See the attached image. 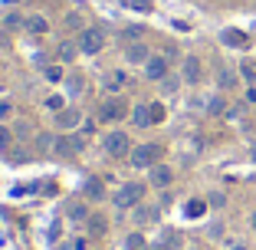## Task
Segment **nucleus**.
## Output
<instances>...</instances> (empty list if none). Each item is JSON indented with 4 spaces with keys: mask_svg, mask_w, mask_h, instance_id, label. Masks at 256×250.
Returning a JSON list of instances; mask_svg holds the SVG:
<instances>
[{
    "mask_svg": "<svg viewBox=\"0 0 256 250\" xmlns=\"http://www.w3.org/2000/svg\"><path fill=\"white\" fill-rule=\"evenodd\" d=\"M161 155H164V148H161L158 142H142L132 148V155H128V165L138 168V171H148V168H154L161 161Z\"/></svg>",
    "mask_w": 256,
    "mask_h": 250,
    "instance_id": "f257e3e1",
    "label": "nucleus"
},
{
    "mask_svg": "<svg viewBox=\"0 0 256 250\" xmlns=\"http://www.w3.org/2000/svg\"><path fill=\"white\" fill-rule=\"evenodd\" d=\"M144 191H148V184H142V181H125L112 194V204L118 207V211H135V207L144 201Z\"/></svg>",
    "mask_w": 256,
    "mask_h": 250,
    "instance_id": "f03ea898",
    "label": "nucleus"
},
{
    "mask_svg": "<svg viewBox=\"0 0 256 250\" xmlns=\"http://www.w3.org/2000/svg\"><path fill=\"white\" fill-rule=\"evenodd\" d=\"M102 148H106V155H112V158H128L135 145H132L128 132L112 129V132H106V138H102Z\"/></svg>",
    "mask_w": 256,
    "mask_h": 250,
    "instance_id": "7ed1b4c3",
    "label": "nucleus"
},
{
    "mask_svg": "<svg viewBox=\"0 0 256 250\" xmlns=\"http://www.w3.org/2000/svg\"><path fill=\"white\" fill-rule=\"evenodd\" d=\"M76 43H79V53L98 56L102 50H106V30H98V27H86V30L76 37Z\"/></svg>",
    "mask_w": 256,
    "mask_h": 250,
    "instance_id": "20e7f679",
    "label": "nucleus"
},
{
    "mask_svg": "<svg viewBox=\"0 0 256 250\" xmlns=\"http://www.w3.org/2000/svg\"><path fill=\"white\" fill-rule=\"evenodd\" d=\"M82 135H76V132H60V135H56V145H53V155L56 158H76V155L82 152Z\"/></svg>",
    "mask_w": 256,
    "mask_h": 250,
    "instance_id": "39448f33",
    "label": "nucleus"
},
{
    "mask_svg": "<svg viewBox=\"0 0 256 250\" xmlns=\"http://www.w3.org/2000/svg\"><path fill=\"white\" fill-rule=\"evenodd\" d=\"M125 115H132V109H128L118 96L106 99V102H102V109H98V119H102V122H122Z\"/></svg>",
    "mask_w": 256,
    "mask_h": 250,
    "instance_id": "423d86ee",
    "label": "nucleus"
},
{
    "mask_svg": "<svg viewBox=\"0 0 256 250\" xmlns=\"http://www.w3.org/2000/svg\"><path fill=\"white\" fill-rule=\"evenodd\" d=\"M181 79L188 86H197L204 79V63H200V56L190 53V56H184V60H181Z\"/></svg>",
    "mask_w": 256,
    "mask_h": 250,
    "instance_id": "0eeeda50",
    "label": "nucleus"
},
{
    "mask_svg": "<svg viewBox=\"0 0 256 250\" xmlns=\"http://www.w3.org/2000/svg\"><path fill=\"white\" fill-rule=\"evenodd\" d=\"M79 125H82V112H79L76 106H66V109L56 112V129L60 132H76Z\"/></svg>",
    "mask_w": 256,
    "mask_h": 250,
    "instance_id": "6e6552de",
    "label": "nucleus"
},
{
    "mask_svg": "<svg viewBox=\"0 0 256 250\" xmlns=\"http://www.w3.org/2000/svg\"><path fill=\"white\" fill-rule=\"evenodd\" d=\"M168 73H171V63H168V56H164V53H161V56L154 53L148 63H144V76H148L151 83H161Z\"/></svg>",
    "mask_w": 256,
    "mask_h": 250,
    "instance_id": "1a4fd4ad",
    "label": "nucleus"
},
{
    "mask_svg": "<svg viewBox=\"0 0 256 250\" xmlns=\"http://www.w3.org/2000/svg\"><path fill=\"white\" fill-rule=\"evenodd\" d=\"M174 181V168L164 165V161H158L154 168H148V184L151 188H171Z\"/></svg>",
    "mask_w": 256,
    "mask_h": 250,
    "instance_id": "9d476101",
    "label": "nucleus"
},
{
    "mask_svg": "<svg viewBox=\"0 0 256 250\" xmlns=\"http://www.w3.org/2000/svg\"><path fill=\"white\" fill-rule=\"evenodd\" d=\"M151 56H154V53H151L142 40H132V43L125 46V63H132V66H144Z\"/></svg>",
    "mask_w": 256,
    "mask_h": 250,
    "instance_id": "9b49d317",
    "label": "nucleus"
},
{
    "mask_svg": "<svg viewBox=\"0 0 256 250\" xmlns=\"http://www.w3.org/2000/svg\"><path fill=\"white\" fill-rule=\"evenodd\" d=\"M132 217H135L138 227H144V224H154V220L161 217V207L158 204H144V201H142V204L132 211Z\"/></svg>",
    "mask_w": 256,
    "mask_h": 250,
    "instance_id": "f8f14e48",
    "label": "nucleus"
},
{
    "mask_svg": "<svg viewBox=\"0 0 256 250\" xmlns=\"http://www.w3.org/2000/svg\"><path fill=\"white\" fill-rule=\"evenodd\" d=\"M132 125L135 129H148V125H154V119H151V102H138V106H132Z\"/></svg>",
    "mask_w": 256,
    "mask_h": 250,
    "instance_id": "ddd939ff",
    "label": "nucleus"
},
{
    "mask_svg": "<svg viewBox=\"0 0 256 250\" xmlns=\"http://www.w3.org/2000/svg\"><path fill=\"white\" fill-rule=\"evenodd\" d=\"M86 234L89 237H106L108 234V217L98 214V211H92L89 217H86Z\"/></svg>",
    "mask_w": 256,
    "mask_h": 250,
    "instance_id": "4468645a",
    "label": "nucleus"
},
{
    "mask_svg": "<svg viewBox=\"0 0 256 250\" xmlns=\"http://www.w3.org/2000/svg\"><path fill=\"white\" fill-rule=\"evenodd\" d=\"M82 197L86 201H106V181H102V178H86Z\"/></svg>",
    "mask_w": 256,
    "mask_h": 250,
    "instance_id": "2eb2a0df",
    "label": "nucleus"
},
{
    "mask_svg": "<svg viewBox=\"0 0 256 250\" xmlns=\"http://www.w3.org/2000/svg\"><path fill=\"white\" fill-rule=\"evenodd\" d=\"M26 33H33V37H46V33H50V20H46L43 14H30V17H26Z\"/></svg>",
    "mask_w": 256,
    "mask_h": 250,
    "instance_id": "dca6fc26",
    "label": "nucleus"
},
{
    "mask_svg": "<svg viewBox=\"0 0 256 250\" xmlns=\"http://www.w3.org/2000/svg\"><path fill=\"white\" fill-rule=\"evenodd\" d=\"M89 204H86V197H82V201H69V204H66V217L69 220H82V224H86V217H89Z\"/></svg>",
    "mask_w": 256,
    "mask_h": 250,
    "instance_id": "f3484780",
    "label": "nucleus"
},
{
    "mask_svg": "<svg viewBox=\"0 0 256 250\" xmlns=\"http://www.w3.org/2000/svg\"><path fill=\"white\" fill-rule=\"evenodd\" d=\"M76 56H79V43H76V40H62L60 50H56V60L60 63H72Z\"/></svg>",
    "mask_w": 256,
    "mask_h": 250,
    "instance_id": "a211bd4d",
    "label": "nucleus"
},
{
    "mask_svg": "<svg viewBox=\"0 0 256 250\" xmlns=\"http://www.w3.org/2000/svg\"><path fill=\"white\" fill-rule=\"evenodd\" d=\"M4 27H7V30H26V17H23L20 10H7V14H4Z\"/></svg>",
    "mask_w": 256,
    "mask_h": 250,
    "instance_id": "6ab92c4d",
    "label": "nucleus"
},
{
    "mask_svg": "<svg viewBox=\"0 0 256 250\" xmlns=\"http://www.w3.org/2000/svg\"><path fill=\"white\" fill-rule=\"evenodd\" d=\"M43 79H46V83H62L66 73H62L60 63H46V66H43Z\"/></svg>",
    "mask_w": 256,
    "mask_h": 250,
    "instance_id": "aec40b11",
    "label": "nucleus"
},
{
    "mask_svg": "<svg viewBox=\"0 0 256 250\" xmlns=\"http://www.w3.org/2000/svg\"><path fill=\"white\" fill-rule=\"evenodd\" d=\"M220 40H224V46H236V50L246 46V37H243L240 30H224V33H220Z\"/></svg>",
    "mask_w": 256,
    "mask_h": 250,
    "instance_id": "412c9836",
    "label": "nucleus"
},
{
    "mask_svg": "<svg viewBox=\"0 0 256 250\" xmlns=\"http://www.w3.org/2000/svg\"><path fill=\"white\" fill-rule=\"evenodd\" d=\"M62 23H66V30H76V33H82V30H86V20H82V14H79V10H69Z\"/></svg>",
    "mask_w": 256,
    "mask_h": 250,
    "instance_id": "4be33fe9",
    "label": "nucleus"
},
{
    "mask_svg": "<svg viewBox=\"0 0 256 250\" xmlns=\"http://www.w3.org/2000/svg\"><path fill=\"white\" fill-rule=\"evenodd\" d=\"M181 83H184L181 76H171V73H168V76L161 79L158 86H161V92H164V96H174V92H178V86H181Z\"/></svg>",
    "mask_w": 256,
    "mask_h": 250,
    "instance_id": "5701e85b",
    "label": "nucleus"
},
{
    "mask_svg": "<svg viewBox=\"0 0 256 250\" xmlns=\"http://www.w3.org/2000/svg\"><path fill=\"white\" fill-rule=\"evenodd\" d=\"M217 86H220V89H234V86H236V73H234V69H220V73H217Z\"/></svg>",
    "mask_w": 256,
    "mask_h": 250,
    "instance_id": "b1692460",
    "label": "nucleus"
},
{
    "mask_svg": "<svg viewBox=\"0 0 256 250\" xmlns=\"http://www.w3.org/2000/svg\"><path fill=\"white\" fill-rule=\"evenodd\" d=\"M125 250H148V240H144V237L135 230V234L125 237Z\"/></svg>",
    "mask_w": 256,
    "mask_h": 250,
    "instance_id": "393cba45",
    "label": "nucleus"
},
{
    "mask_svg": "<svg viewBox=\"0 0 256 250\" xmlns=\"http://www.w3.org/2000/svg\"><path fill=\"white\" fill-rule=\"evenodd\" d=\"M106 86H108V89H112V92H118L122 86H125V73H122V69H115V73H108Z\"/></svg>",
    "mask_w": 256,
    "mask_h": 250,
    "instance_id": "a878e982",
    "label": "nucleus"
},
{
    "mask_svg": "<svg viewBox=\"0 0 256 250\" xmlns=\"http://www.w3.org/2000/svg\"><path fill=\"white\" fill-rule=\"evenodd\" d=\"M240 76L246 79V83H253V86H256V63H253V60L240 63Z\"/></svg>",
    "mask_w": 256,
    "mask_h": 250,
    "instance_id": "bb28decb",
    "label": "nucleus"
},
{
    "mask_svg": "<svg viewBox=\"0 0 256 250\" xmlns=\"http://www.w3.org/2000/svg\"><path fill=\"white\" fill-rule=\"evenodd\" d=\"M204 211H207V201H188V207H184L188 217H200Z\"/></svg>",
    "mask_w": 256,
    "mask_h": 250,
    "instance_id": "cd10ccee",
    "label": "nucleus"
},
{
    "mask_svg": "<svg viewBox=\"0 0 256 250\" xmlns=\"http://www.w3.org/2000/svg\"><path fill=\"white\" fill-rule=\"evenodd\" d=\"M10 119H14V102L10 99H0V125L10 122Z\"/></svg>",
    "mask_w": 256,
    "mask_h": 250,
    "instance_id": "c85d7f7f",
    "label": "nucleus"
},
{
    "mask_svg": "<svg viewBox=\"0 0 256 250\" xmlns=\"http://www.w3.org/2000/svg\"><path fill=\"white\" fill-rule=\"evenodd\" d=\"M207 112H210V115H220V112H226V102H224L220 96H214L210 102H207Z\"/></svg>",
    "mask_w": 256,
    "mask_h": 250,
    "instance_id": "c756f323",
    "label": "nucleus"
},
{
    "mask_svg": "<svg viewBox=\"0 0 256 250\" xmlns=\"http://www.w3.org/2000/svg\"><path fill=\"white\" fill-rule=\"evenodd\" d=\"M207 204L210 207H226V194L224 191H210V194H207Z\"/></svg>",
    "mask_w": 256,
    "mask_h": 250,
    "instance_id": "7c9ffc66",
    "label": "nucleus"
},
{
    "mask_svg": "<svg viewBox=\"0 0 256 250\" xmlns=\"http://www.w3.org/2000/svg\"><path fill=\"white\" fill-rule=\"evenodd\" d=\"M10 145H14V132H10L7 125H0V148H4V152H7Z\"/></svg>",
    "mask_w": 256,
    "mask_h": 250,
    "instance_id": "2f4dec72",
    "label": "nucleus"
},
{
    "mask_svg": "<svg viewBox=\"0 0 256 250\" xmlns=\"http://www.w3.org/2000/svg\"><path fill=\"white\" fill-rule=\"evenodd\" d=\"M46 109L50 112H60V109H66V102H62V96H46Z\"/></svg>",
    "mask_w": 256,
    "mask_h": 250,
    "instance_id": "473e14b6",
    "label": "nucleus"
},
{
    "mask_svg": "<svg viewBox=\"0 0 256 250\" xmlns=\"http://www.w3.org/2000/svg\"><path fill=\"white\" fill-rule=\"evenodd\" d=\"M53 145H56L53 135H40L36 138V148H40V152H53Z\"/></svg>",
    "mask_w": 256,
    "mask_h": 250,
    "instance_id": "72a5a7b5",
    "label": "nucleus"
},
{
    "mask_svg": "<svg viewBox=\"0 0 256 250\" xmlns=\"http://www.w3.org/2000/svg\"><path fill=\"white\" fill-rule=\"evenodd\" d=\"M128 7L138 14H151V0H128Z\"/></svg>",
    "mask_w": 256,
    "mask_h": 250,
    "instance_id": "f704fd0d",
    "label": "nucleus"
},
{
    "mask_svg": "<svg viewBox=\"0 0 256 250\" xmlns=\"http://www.w3.org/2000/svg\"><path fill=\"white\" fill-rule=\"evenodd\" d=\"M66 86H69V92H72V96H79V92H82V83H79V76H69Z\"/></svg>",
    "mask_w": 256,
    "mask_h": 250,
    "instance_id": "c9c22d12",
    "label": "nucleus"
},
{
    "mask_svg": "<svg viewBox=\"0 0 256 250\" xmlns=\"http://www.w3.org/2000/svg\"><path fill=\"white\" fill-rule=\"evenodd\" d=\"M151 119H154V122L164 119V106H161V102H151Z\"/></svg>",
    "mask_w": 256,
    "mask_h": 250,
    "instance_id": "e433bc0d",
    "label": "nucleus"
},
{
    "mask_svg": "<svg viewBox=\"0 0 256 250\" xmlns=\"http://www.w3.org/2000/svg\"><path fill=\"white\" fill-rule=\"evenodd\" d=\"M246 102H250V106H256V86H250V89H246Z\"/></svg>",
    "mask_w": 256,
    "mask_h": 250,
    "instance_id": "4c0bfd02",
    "label": "nucleus"
},
{
    "mask_svg": "<svg viewBox=\"0 0 256 250\" xmlns=\"http://www.w3.org/2000/svg\"><path fill=\"white\" fill-rule=\"evenodd\" d=\"M148 250H171V243H168V240H158V243H151Z\"/></svg>",
    "mask_w": 256,
    "mask_h": 250,
    "instance_id": "58836bf2",
    "label": "nucleus"
},
{
    "mask_svg": "<svg viewBox=\"0 0 256 250\" xmlns=\"http://www.w3.org/2000/svg\"><path fill=\"white\" fill-rule=\"evenodd\" d=\"M250 158H253V165H256V138H253V145H250Z\"/></svg>",
    "mask_w": 256,
    "mask_h": 250,
    "instance_id": "ea45409f",
    "label": "nucleus"
},
{
    "mask_svg": "<svg viewBox=\"0 0 256 250\" xmlns=\"http://www.w3.org/2000/svg\"><path fill=\"white\" fill-rule=\"evenodd\" d=\"M250 227H253V230H256V211H253V214H250Z\"/></svg>",
    "mask_w": 256,
    "mask_h": 250,
    "instance_id": "a19ab883",
    "label": "nucleus"
},
{
    "mask_svg": "<svg viewBox=\"0 0 256 250\" xmlns=\"http://www.w3.org/2000/svg\"><path fill=\"white\" fill-rule=\"evenodd\" d=\"M230 250H246V247H243V243H230Z\"/></svg>",
    "mask_w": 256,
    "mask_h": 250,
    "instance_id": "79ce46f5",
    "label": "nucleus"
},
{
    "mask_svg": "<svg viewBox=\"0 0 256 250\" xmlns=\"http://www.w3.org/2000/svg\"><path fill=\"white\" fill-rule=\"evenodd\" d=\"M7 4H10V7H14V4H20V0H4V7H7Z\"/></svg>",
    "mask_w": 256,
    "mask_h": 250,
    "instance_id": "37998d69",
    "label": "nucleus"
},
{
    "mask_svg": "<svg viewBox=\"0 0 256 250\" xmlns=\"http://www.w3.org/2000/svg\"><path fill=\"white\" fill-rule=\"evenodd\" d=\"M89 250H98V247H89Z\"/></svg>",
    "mask_w": 256,
    "mask_h": 250,
    "instance_id": "c03bdc74",
    "label": "nucleus"
}]
</instances>
